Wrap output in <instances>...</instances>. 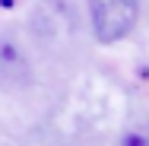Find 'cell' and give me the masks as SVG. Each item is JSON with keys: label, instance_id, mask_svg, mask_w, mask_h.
Masks as SVG:
<instances>
[{"label": "cell", "instance_id": "cell-4", "mask_svg": "<svg viewBox=\"0 0 149 146\" xmlns=\"http://www.w3.org/2000/svg\"><path fill=\"white\" fill-rule=\"evenodd\" d=\"M120 146H149V127H130L120 137Z\"/></svg>", "mask_w": 149, "mask_h": 146}, {"label": "cell", "instance_id": "cell-5", "mask_svg": "<svg viewBox=\"0 0 149 146\" xmlns=\"http://www.w3.org/2000/svg\"><path fill=\"white\" fill-rule=\"evenodd\" d=\"M16 3H19V0H0V6H3V10H13Z\"/></svg>", "mask_w": 149, "mask_h": 146}, {"label": "cell", "instance_id": "cell-2", "mask_svg": "<svg viewBox=\"0 0 149 146\" xmlns=\"http://www.w3.org/2000/svg\"><path fill=\"white\" fill-rule=\"evenodd\" d=\"M32 26L38 35L45 38H60V35H70L73 29V16H70V6L63 0H41L32 13Z\"/></svg>", "mask_w": 149, "mask_h": 146}, {"label": "cell", "instance_id": "cell-1", "mask_svg": "<svg viewBox=\"0 0 149 146\" xmlns=\"http://www.w3.org/2000/svg\"><path fill=\"white\" fill-rule=\"evenodd\" d=\"M89 19L98 45H118L140 22V0H89Z\"/></svg>", "mask_w": 149, "mask_h": 146}, {"label": "cell", "instance_id": "cell-3", "mask_svg": "<svg viewBox=\"0 0 149 146\" xmlns=\"http://www.w3.org/2000/svg\"><path fill=\"white\" fill-rule=\"evenodd\" d=\"M32 76L29 60L22 54V48L13 41V38H0V89H19L26 86Z\"/></svg>", "mask_w": 149, "mask_h": 146}]
</instances>
